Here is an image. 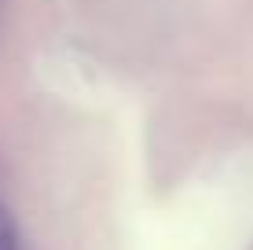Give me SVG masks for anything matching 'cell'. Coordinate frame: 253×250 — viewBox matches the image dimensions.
Segmentation results:
<instances>
[{
    "label": "cell",
    "mask_w": 253,
    "mask_h": 250,
    "mask_svg": "<svg viewBox=\"0 0 253 250\" xmlns=\"http://www.w3.org/2000/svg\"><path fill=\"white\" fill-rule=\"evenodd\" d=\"M0 250H22V239H19V225H15L11 210L0 202Z\"/></svg>",
    "instance_id": "1"
}]
</instances>
